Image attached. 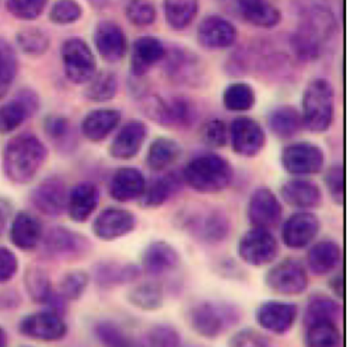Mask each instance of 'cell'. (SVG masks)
I'll return each mask as SVG.
<instances>
[{
	"mask_svg": "<svg viewBox=\"0 0 352 347\" xmlns=\"http://www.w3.org/2000/svg\"><path fill=\"white\" fill-rule=\"evenodd\" d=\"M254 89L248 83L234 82L224 89L222 101L224 107L230 112H246L255 105Z\"/></svg>",
	"mask_w": 352,
	"mask_h": 347,
	"instance_id": "b9f144b4",
	"label": "cell"
},
{
	"mask_svg": "<svg viewBox=\"0 0 352 347\" xmlns=\"http://www.w3.org/2000/svg\"><path fill=\"white\" fill-rule=\"evenodd\" d=\"M16 41L20 50L30 56L43 55L48 51L51 43L48 33L38 27L22 29L17 33Z\"/></svg>",
	"mask_w": 352,
	"mask_h": 347,
	"instance_id": "f6af8a7d",
	"label": "cell"
},
{
	"mask_svg": "<svg viewBox=\"0 0 352 347\" xmlns=\"http://www.w3.org/2000/svg\"><path fill=\"white\" fill-rule=\"evenodd\" d=\"M201 140L211 148H223L230 140V128L221 119L206 122L201 128Z\"/></svg>",
	"mask_w": 352,
	"mask_h": 347,
	"instance_id": "816d5d0a",
	"label": "cell"
},
{
	"mask_svg": "<svg viewBox=\"0 0 352 347\" xmlns=\"http://www.w3.org/2000/svg\"><path fill=\"white\" fill-rule=\"evenodd\" d=\"M65 76L75 84L88 83L96 74V60L87 43L80 37H69L60 50Z\"/></svg>",
	"mask_w": 352,
	"mask_h": 347,
	"instance_id": "ba28073f",
	"label": "cell"
},
{
	"mask_svg": "<svg viewBox=\"0 0 352 347\" xmlns=\"http://www.w3.org/2000/svg\"><path fill=\"white\" fill-rule=\"evenodd\" d=\"M282 212L281 202L269 188H258L251 194L247 215L252 227L271 231L281 221Z\"/></svg>",
	"mask_w": 352,
	"mask_h": 347,
	"instance_id": "5bb4252c",
	"label": "cell"
},
{
	"mask_svg": "<svg viewBox=\"0 0 352 347\" xmlns=\"http://www.w3.org/2000/svg\"><path fill=\"white\" fill-rule=\"evenodd\" d=\"M184 185L182 173L170 171L154 180L149 186H146L142 196L141 204L144 208L156 209L164 206L181 191Z\"/></svg>",
	"mask_w": 352,
	"mask_h": 347,
	"instance_id": "83f0119b",
	"label": "cell"
},
{
	"mask_svg": "<svg viewBox=\"0 0 352 347\" xmlns=\"http://www.w3.org/2000/svg\"><path fill=\"white\" fill-rule=\"evenodd\" d=\"M234 176L230 161L212 152L197 155L182 171L184 183L195 191L206 194L223 191L232 184Z\"/></svg>",
	"mask_w": 352,
	"mask_h": 347,
	"instance_id": "3957f363",
	"label": "cell"
},
{
	"mask_svg": "<svg viewBox=\"0 0 352 347\" xmlns=\"http://www.w3.org/2000/svg\"><path fill=\"white\" fill-rule=\"evenodd\" d=\"M166 48L158 37L144 35L138 37L131 51V72L133 76H143L156 64L164 59Z\"/></svg>",
	"mask_w": 352,
	"mask_h": 347,
	"instance_id": "603a6c76",
	"label": "cell"
},
{
	"mask_svg": "<svg viewBox=\"0 0 352 347\" xmlns=\"http://www.w3.org/2000/svg\"><path fill=\"white\" fill-rule=\"evenodd\" d=\"M342 260L341 247L337 242L322 240L309 249L307 264L315 276H325L336 270Z\"/></svg>",
	"mask_w": 352,
	"mask_h": 347,
	"instance_id": "d6a6232c",
	"label": "cell"
},
{
	"mask_svg": "<svg viewBox=\"0 0 352 347\" xmlns=\"http://www.w3.org/2000/svg\"><path fill=\"white\" fill-rule=\"evenodd\" d=\"M324 153L317 145L309 142H296L284 147L281 165L290 175L296 177L316 175L324 165Z\"/></svg>",
	"mask_w": 352,
	"mask_h": 347,
	"instance_id": "30bf717a",
	"label": "cell"
},
{
	"mask_svg": "<svg viewBox=\"0 0 352 347\" xmlns=\"http://www.w3.org/2000/svg\"><path fill=\"white\" fill-rule=\"evenodd\" d=\"M146 343L150 346L177 347L183 343L182 335L176 326L170 324H157L146 334Z\"/></svg>",
	"mask_w": 352,
	"mask_h": 347,
	"instance_id": "7dc6e473",
	"label": "cell"
},
{
	"mask_svg": "<svg viewBox=\"0 0 352 347\" xmlns=\"http://www.w3.org/2000/svg\"><path fill=\"white\" fill-rule=\"evenodd\" d=\"M142 262L148 275L160 277L173 272L178 266L180 255L168 242L154 241L146 248Z\"/></svg>",
	"mask_w": 352,
	"mask_h": 347,
	"instance_id": "484cf974",
	"label": "cell"
},
{
	"mask_svg": "<svg viewBox=\"0 0 352 347\" xmlns=\"http://www.w3.org/2000/svg\"><path fill=\"white\" fill-rule=\"evenodd\" d=\"M98 202V188L90 182H82L69 192L67 209L69 217L76 222H84L94 214Z\"/></svg>",
	"mask_w": 352,
	"mask_h": 347,
	"instance_id": "f546056e",
	"label": "cell"
},
{
	"mask_svg": "<svg viewBox=\"0 0 352 347\" xmlns=\"http://www.w3.org/2000/svg\"><path fill=\"white\" fill-rule=\"evenodd\" d=\"M148 128L144 122L133 120L119 130L110 147V153L119 160H129L139 154L145 144Z\"/></svg>",
	"mask_w": 352,
	"mask_h": 347,
	"instance_id": "cb8c5ba5",
	"label": "cell"
},
{
	"mask_svg": "<svg viewBox=\"0 0 352 347\" xmlns=\"http://www.w3.org/2000/svg\"><path fill=\"white\" fill-rule=\"evenodd\" d=\"M142 270L131 262L106 260L94 268V279L102 287L118 286L135 282L141 276Z\"/></svg>",
	"mask_w": 352,
	"mask_h": 347,
	"instance_id": "4dcf8cb0",
	"label": "cell"
},
{
	"mask_svg": "<svg viewBox=\"0 0 352 347\" xmlns=\"http://www.w3.org/2000/svg\"><path fill=\"white\" fill-rule=\"evenodd\" d=\"M24 283L28 295L36 303L47 304L52 297V284L48 274L40 266H30L25 272Z\"/></svg>",
	"mask_w": 352,
	"mask_h": 347,
	"instance_id": "ee69618b",
	"label": "cell"
},
{
	"mask_svg": "<svg viewBox=\"0 0 352 347\" xmlns=\"http://www.w3.org/2000/svg\"><path fill=\"white\" fill-rule=\"evenodd\" d=\"M8 218H9V208L5 202H0V233H3L5 231Z\"/></svg>",
	"mask_w": 352,
	"mask_h": 347,
	"instance_id": "94428289",
	"label": "cell"
},
{
	"mask_svg": "<svg viewBox=\"0 0 352 347\" xmlns=\"http://www.w3.org/2000/svg\"><path fill=\"white\" fill-rule=\"evenodd\" d=\"M324 182L333 202L338 206H343L345 200V171L343 165H331L325 174Z\"/></svg>",
	"mask_w": 352,
	"mask_h": 347,
	"instance_id": "11a10c76",
	"label": "cell"
},
{
	"mask_svg": "<svg viewBox=\"0 0 352 347\" xmlns=\"http://www.w3.org/2000/svg\"><path fill=\"white\" fill-rule=\"evenodd\" d=\"M42 240L45 253L50 257L63 260L81 257L91 249L87 237L65 227H53Z\"/></svg>",
	"mask_w": 352,
	"mask_h": 347,
	"instance_id": "7c38bea8",
	"label": "cell"
},
{
	"mask_svg": "<svg viewBox=\"0 0 352 347\" xmlns=\"http://www.w3.org/2000/svg\"><path fill=\"white\" fill-rule=\"evenodd\" d=\"M166 74L178 82L185 84H195L201 74V64L199 58L186 49L174 48L172 51L166 50Z\"/></svg>",
	"mask_w": 352,
	"mask_h": 347,
	"instance_id": "f1b7e54d",
	"label": "cell"
},
{
	"mask_svg": "<svg viewBox=\"0 0 352 347\" xmlns=\"http://www.w3.org/2000/svg\"><path fill=\"white\" fill-rule=\"evenodd\" d=\"M8 335L6 330L0 326V347L7 346Z\"/></svg>",
	"mask_w": 352,
	"mask_h": 347,
	"instance_id": "6125c7cd",
	"label": "cell"
},
{
	"mask_svg": "<svg viewBox=\"0 0 352 347\" xmlns=\"http://www.w3.org/2000/svg\"><path fill=\"white\" fill-rule=\"evenodd\" d=\"M82 6L76 0H57L50 10V20L55 24L69 25L81 18Z\"/></svg>",
	"mask_w": 352,
	"mask_h": 347,
	"instance_id": "f5cc1de1",
	"label": "cell"
},
{
	"mask_svg": "<svg viewBox=\"0 0 352 347\" xmlns=\"http://www.w3.org/2000/svg\"><path fill=\"white\" fill-rule=\"evenodd\" d=\"M329 288L333 291L335 297L338 299H343L344 297V278L343 275L340 274L336 275L329 281Z\"/></svg>",
	"mask_w": 352,
	"mask_h": 347,
	"instance_id": "91938a15",
	"label": "cell"
},
{
	"mask_svg": "<svg viewBox=\"0 0 352 347\" xmlns=\"http://www.w3.org/2000/svg\"><path fill=\"white\" fill-rule=\"evenodd\" d=\"M305 127L311 132H327L335 117V91L327 78H317L307 85L302 101Z\"/></svg>",
	"mask_w": 352,
	"mask_h": 347,
	"instance_id": "5b68a950",
	"label": "cell"
},
{
	"mask_svg": "<svg viewBox=\"0 0 352 347\" xmlns=\"http://www.w3.org/2000/svg\"><path fill=\"white\" fill-rule=\"evenodd\" d=\"M145 115L158 125L187 127L192 125L197 113L190 101L183 97L164 99L158 95L147 97L143 103Z\"/></svg>",
	"mask_w": 352,
	"mask_h": 347,
	"instance_id": "52a82bcc",
	"label": "cell"
},
{
	"mask_svg": "<svg viewBox=\"0 0 352 347\" xmlns=\"http://www.w3.org/2000/svg\"><path fill=\"white\" fill-rule=\"evenodd\" d=\"M94 45L102 59L108 62H118L127 52V39L120 25L113 21L98 23L94 31Z\"/></svg>",
	"mask_w": 352,
	"mask_h": 347,
	"instance_id": "7402d4cb",
	"label": "cell"
},
{
	"mask_svg": "<svg viewBox=\"0 0 352 347\" xmlns=\"http://www.w3.org/2000/svg\"><path fill=\"white\" fill-rule=\"evenodd\" d=\"M343 309L337 299L327 297L322 293H315L309 297L305 309V324L308 326L311 322L318 320H333L338 322L341 318Z\"/></svg>",
	"mask_w": 352,
	"mask_h": 347,
	"instance_id": "74e56055",
	"label": "cell"
},
{
	"mask_svg": "<svg viewBox=\"0 0 352 347\" xmlns=\"http://www.w3.org/2000/svg\"><path fill=\"white\" fill-rule=\"evenodd\" d=\"M320 221L309 211H300L288 217L282 227V240L290 249L307 247L318 235Z\"/></svg>",
	"mask_w": 352,
	"mask_h": 347,
	"instance_id": "ffe728a7",
	"label": "cell"
},
{
	"mask_svg": "<svg viewBox=\"0 0 352 347\" xmlns=\"http://www.w3.org/2000/svg\"><path fill=\"white\" fill-rule=\"evenodd\" d=\"M280 193L286 204L302 211L317 208L322 202V192L319 186L302 177L285 182Z\"/></svg>",
	"mask_w": 352,
	"mask_h": 347,
	"instance_id": "d4e9b609",
	"label": "cell"
},
{
	"mask_svg": "<svg viewBox=\"0 0 352 347\" xmlns=\"http://www.w3.org/2000/svg\"><path fill=\"white\" fill-rule=\"evenodd\" d=\"M125 16L135 26H150L155 22V6L151 0H129L125 6Z\"/></svg>",
	"mask_w": 352,
	"mask_h": 347,
	"instance_id": "c3c4849f",
	"label": "cell"
},
{
	"mask_svg": "<svg viewBox=\"0 0 352 347\" xmlns=\"http://www.w3.org/2000/svg\"><path fill=\"white\" fill-rule=\"evenodd\" d=\"M146 186L145 176L140 169L121 167L111 180L110 194L118 202H131L143 196Z\"/></svg>",
	"mask_w": 352,
	"mask_h": 347,
	"instance_id": "4316f807",
	"label": "cell"
},
{
	"mask_svg": "<svg viewBox=\"0 0 352 347\" xmlns=\"http://www.w3.org/2000/svg\"><path fill=\"white\" fill-rule=\"evenodd\" d=\"M228 344L232 347H267L271 346V339L254 328H246L234 333Z\"/></svg>",
	"mask_w": 352,
	"mask_h": 347,
	"instance_id": "9f6ffc18",
	"label": "cell"
},
{
	"mask_svg": "<svg viewBox=\"0 0 352 347\" xmlns=\"http://www.w3.org/2000/svg\"><path fill=\"white\" fill-rule=\"evenodd\" d=\"M49 0H7L12 16L22 21H34L44 12Z\"/></svg>",
	"mask_w": 352,
	"mask_h": 347,
	"instance_id": "f907efd6",
	"label": "cell"
},
{
	"mask_svg": "<svg viewBox=\"0 0 352 347\" xmlns=\"http://www.w3.org/2000/svg\"><path fill=\"white\" fill-rule=\"evenodd\" d=\"M38 97L30 89H22L12 101L0 105V132H15L38 109Z\"/></svg>",
	"mask_w": 352,
	"mask_h": 347,
	"instance_id": "e0dca14e",
	"label": "cell"
},
{
	"mask_svg": "<svg viewBox=\"0 0 352 347\" xmlns=\"http://www.w3.org/2000/svg\"><path fill=\"white\" fill-rule=\"evenodd\" d=\"M164 8L168 26L174 30H184L199 12V0H164Z\"/></svg>",
	"mask_w": 352,
	"mask_h": 347,
	"instance_id": "f35d334b",
	"label": "cell"
},
{
	"mask_svg": "<svg viewBox=\"0 0 352 347\" xmlns=\"http://www.w3.org/2000/svg\"><path fill=\"white\" fill-rule=\"evenodd\" d=\"M121 121L118 109H98L90 112L84 118L81 130L84 136L91 142H100L116 129Z\"/></svg>",
	"mask_w": 352,
	"mask_h": 347,
	"instance_id": "e575fe53",
	"label": "cell"
},
{
	"mask_svg": "<svg viewBox=\"0 0 352 347\" xmlns=\"http://www.w3.org/2000/svg\"><path fill=\"white\" fill-rule=\"evenodd\" d=\"M342 342V334L337 322L318 320L307 326L306 345L309 347H336Z\"/></svg>",
	"mask_w": 352,
	"mask_h": 347,
	"instance_id": "ab89813d",
	"label": "cell"
},
{
	"mask_svg": "<svg viewBox=\"0 0 352 347\" xmlns=\"http://www.w3.org/2000/svg\"><path fill=\"white\" fill-rule=\"evenodd\" d=\"M91 6H94L96 8H102L106 6L108 0H87Z\"/></svg>",
	"mask_w": 352,
	"mask_h": 347,
	"instance_id": "be15d7a7",
	"label": "cell"
},
{
	"mask_svg": "<svg viewBox=\"0 0 352 347\" xmlns=\"http://www.w3.org/2000/svg\"><path fill=\"white\" fill-rule=\"evenodd\" d=\"M65 183L58 178H48L41 182L30 194V202L36 210L50 217L60 216L67 207Z\"/></svg>",
	"mask_w": 352,
	"mask_h": 347,
	"instance_id": "44dd1931",
	"label": "cell"
},
{
	"mask_svg": "<svg viewBox=\"0 0 352 347\" xmlns=\"http://www.w3.org/2000/svg\"><path fill=\"white\" fill-rule=\"evenodd\" d=\"M298 308L289 302L267 301L257 308L255 318L261 328L275 335L292 330L298 317Z\"/></svg>",
	"mask_w": 352,
	"mask_h": 347,
	"instance_id": "9a60e30c",
	"label": "cell"
},
{
	"mask_svg": "<svg viewBox=\"0 0 352 347\" xmlns=\"http://www.w3.org/2000/svg\"><path fill=\"white\" fill-rule=\"evenodd\" d=\"M18 270L16 254L7 247L0 246V284L11 280Z\"/></svg>",
	"mask_w": 352,
	"mask_h": 347,
	"instance_id": "6f0895ef",
	"label": "cell"
},
{
	"mask_svg": "<svg viewBox=\"0 0 352 347\" xmlns=\"http://www.w3.org/2000/svg\"><path fill=\"white\" fill-rule=\"evenodd\" d=\"M267 123L272 134L283 140L294 138L304 126L302 113L289 105L274 107L270 112Z\"/></svg>",
	"mask_w": 352,
	"mask_h": 347,
	"instance_id": "d590c367",
	"label": "cell"
},
{
	"mask_svg": "<svg viewBox=\"0 0 352 347\" xmlns=\"http://www.w3.org/2000/svg\"><path fill=\"white\" fill-rule=\"evenodd\" d=\"M137 218L131 211L120 208L104 209L94 219L92 229L98 239L114 241L135 231Z\"/></svg>",
	"mask_w": 352,
	"mask_h": 347,
	"instance_id": "ac0fdd59",
	"label": "cell"
},
{
	"mask_svg": "<svg viewBox=\"0 0 352 347\" xmlns=\"http://www.w3.org/2000/svg\"><path fill=\"white\" fill-rule=\"evenodd\" d=\"M17 74L15 51L5 39H0V99L5 97L13 86Z\"/></svg>",
	"mask_w": 352,
	"mask_h": 347,
	"instance_id": "bcb514c9",
	"label": "cell"
},
{
	"mask_svg": "<svg viewBox=\"0 0 352 347\" xmlns=\"http://www.w3.org/2000/svg\"><path fill=\"white\" fill-rule=\"evenodd\" d=\"M238 252L243 262L253 266L271 264L279 252L277 240L270 229L252 227L239 241Z\"/></svg>",
	"mask_w": 352,
	"mask_h": 347,
	"instance_id": "8fae6325",
	"label": "cell"
},
{
	"mask_svg": "<svg viewBox=\"0 0 352 347\" xmlns=\"http://www.w3.org/2000/svg\"><path fill=\"white\" fill-rule=\"evenodd\" d=\"M230 140L232 150L242 157L258 155L265 145L263 126L250 117H238L230 126Z\"/></svg>",
	"mask_w": 352,
	"mask_h": 347,
	"instance_id": "4fadbf2b",
	"label": "cell"
},
{
	"mask_svg": "<svg viewBox=\"0 0 352 347\" xmlns=\"http://www.w3.org/2000/svg\"><path fill=\"white\" fill-rule=\"evenodd\" d=\"M127 299L133 307L144 311H156L164 305V291L157 283H142L129 291Z\"/></svg>",
	"mask_w": 352,
	"mask_h": 347,
	"instance_id": "60d3db41",
	"label": "cell"
},
{
	"mask_svg": "<svg viewBox=\"0 0 352 347\" xmlns=\"http://www.w3.org/2000/svg\"><path fill=\"white\" fill-rule=\"evenodd\" d=\"M182 154L179 143L166 136L155 138L148 149L147 165L154 171H162L174 165Z\"/></svg>",
	"mask_w": 352,
	"mask_h": 347,
	"instance_id": "8d00e7d4",
	"label": "cell"
},
{
	"mask_svg": "<svg viewBox=\"0 0 352 347\" xmlns=\"http://www.w3.org/2000/svg\"><path fill=\"white\" fill-rule=\"evenodd\" d=\"M180 224L191 237L210 245L226 241L230 231L228 215L217 208L189 211L183 214Z\"/></svg>",
	"mask_w": 352,
	"mask_h": 347,
	"instance_id": "8992f818",
	"label": "cell"
},
{
	"mask_svg": "<svg viewBox=\"0 0 352 347\" xmlns=\"http://www.w3.org/2000/svg\"><path fill=\"white\" fill-rule=\"evenodd\" d=\"M265 282L278 295H298L308 288V273L300 260L286 258L267 271Z\"/></svg>",
	"mask_w": 352,
	"mask_h": 347,
	"instance_id": "9c48e42d",
	"label": "cell"
},
{
	"mask_svg": "<svg viewBox=\"0 0 352 347\" xmlns=\"http://www.w3.org/2000/svg\"><path fill=\"white\" fill-rule=\"evenodd\" d=\"M45 130L51 138L59 142L69 134L71 124L67 118L61 116H50L45 121Z\"/></svg>",
	"mask_w": 352,
	"mask_h": 347,
	"instance_id": "680465c9",
	"label": "cell"
},
{
	"mask_svg": "<svg viewBox=\"0 0 352 347\" xmlns=\"http://www.w3.org/2000/svg\"><path fill=\"white\" fill-rule=\"evenodd\" d=\"M96 338L107 346H133L135 342L122 328L113 322H100L94 328Z\"/></svg>",
	"mask_w": 352,
	"mask_h": 347,
	"instance_id": "681fc988",
	"label": "cell"
},
{
	"mask_svg": "<svg viewBox=\"0 0 352 347\" xmlns=\"http://www.w3.org/2000/svg\"><path fill=\"white\" fill-rule=\"evenodd\" d=\"M89 283L87 273L83 271H73L67 273L60 282L61 297L65 299H78L83 295Z\"/></svg>",
	"mask_w": 352,
	"mask_h": 347,
	"instance_id": "db71d44e",
	"label": "cell"
},
{
	"mask_svg": "<svg viewBox=\"0 0 352 347\" xmlns=\"http://www.w3.org/2000/svg\"><path fill=\"white\" fill-rule=\"evenodd\" d=\"M12 243L23 250L30 251L38 247L43 239V229L40 220L30 213H18L11 225Z\"/></svg>",
	"mask_w": 352,
	"mask_h": 347,
	"instance_id": "1f68e13d",
	"label": "cell"
},
{
	"mask_svg": "<svg viewBox=\"0 0 352 347\" xmlns=\"http://www.w3.org/2000/svg\"><path fill=\"white\" fill-rule=\"evenodd\" d=\"M238 10L246 22L259 28H274L282 20L279 8L270 0H239Z\"/></svg>",
	"mask_w": 352,
	"mask_h": 347,
	"instance_id": "836d02e7",
	"label": "cell"
},
{
	"mask_svg": "<svg viewBox=\"0 0 352 347\" xmlns=\"http://www.w3.org/2000/svg\"><path fill=\"white\" fill-rule=\"evenodd\" d=\"M19 328L24 336L46 342L60 340L67 330L60 314L51 310L25 316L20 322Z\"/></svg>",
	"mask_w": 352,
	"mask_h": 347,
	"instance_id": "2e32d148",
	"label": "cell"
},
{
	"mask_svg": "<svg viewBox=\"0 0 352 347\" xmlns=\"http://www.w3.org/2000/svg\"><path fill=\"white\" fill-rule=\"evenodd\" d=\"M337 32V20L324 6H312L300 16L298 28L290 39L292 49L302 61L319 59L325 45Z\"/></svg>",
	"mask_w": 352,
	"mask_h": 347,
	"instance_id": "6da1fadb",
	"label": "cell"
},
{
	"mask_svg": "<svg viewBox=\"0 0 352 347\" xmlns=\"http://www.w3.org/2000/svg\"><path fill=\"white\" fill-rule=\"evenodd\" d=\"M47 154L46 146L38 136L30 132L17 134L3 150V171L14 183H30L44 165Z\"/></svg>",
	"mask_w": 352,
	"mask_h": 347,
	"instance_id": "7a4b0ae2",
	"label": "cell"
},
{
	"mask_svg": "<svg viewBox=\"0 0 352 347\" xmlns=\"http://www.w3.org/2000/svg\"><path fill=\"white\" fill-rule=\"evenodd\" d=\"M86 97L94 103H106L114 98L118 91V78L111 70L96 72L89 81Z\"/></svg>",
	"mask_w": 352,
	"mask_h": 347,
	"instance_id": "7bdbcfd3",
	"label": "cell"
},
{
	"mask_svg": "<svg viewBox=\"0 0 352 347\" xmlns=\"http://www.w3.org/2000/svg\"><path fill=\"white\" fill-rule=\"evenodd\" d=\"M199 45L209 50L228 49L236 39V29L228 19L211 14L199 22L197 30Z\"/></svg>",
	"mask_w": 352,
	"mask_h": 347,
	"instance_id": "d6986e66",
	"label": "cell"
},
{
	"mask_svg": "<svg viewBox=\"0 0 352 347\" xmlns=\"http://www.w3.org/2000/svg\"><path fill=\"white\" fill-rule=\"evenodd\" d=\"M243 317L236 304L226 301H201L188 312L189 324L193 332L204 338L215 339L234 328Z\"/></svg>",
	"mask_w": 352,
	"mask_h": 347,
	"instance_id": "277c9868",
	"label": "cell"
}]
</instances>
